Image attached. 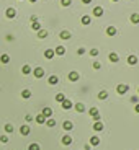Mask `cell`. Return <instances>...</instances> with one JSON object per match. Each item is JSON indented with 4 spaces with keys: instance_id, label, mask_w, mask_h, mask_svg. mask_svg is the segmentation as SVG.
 Listing matches in <instances>:
<instances>
[{
    "instance_id": "cell-36",
    "label": "cell",
    "mask_w": 139,
    "mask_h": 150,
    "mask_svg": "<svg viewBox=\"0 0 139 150\" xmlns=\"http://www.w3.org/2000/svg\"><path fill=\"white\" fill-rule=\"evenodd\" d=\"M61 3H62V5H64V7H69L70 3H72V0H62Z\"/></svg>"
},
{
    "instance_id": "cell-33",
    "label": "cell",
    "mask_w": 139,
    "mask_h": 150,
    "mask_svg": "<svg viewBox=\"0 0 139 150\" xmlns=\"http://www.w3.org/2000/svg\"><path fill=\"white\" fill-rule=\"evenodd\" d=\"M31 28H33V29H36V31H39V29H41V25H39V23H36V21H34V23H33V26H31Z\"/></svg>"
},
{
    "instance_id": "cell-30",
    "label": "cell",
    "mask_w": 139,
    "mask_h": 150,
    "mask_svg": "<svg viewBox=\"0 0 139 150\" xmlns=\"http://www.w3.org/2000/svg\"><path fill=\"white\" fill-rule=\"evenodd\" d=\"M64 100H66V96L62 95V93H57V95H56V101H59V103H62Z\"/></svg>"
},
{
    "instance_id": "cell-4",
    "label": "cell",
    "mask_w": 139,
    "mask_h": 150,
    "mask_svg": "<svg viewBox=\"0 0 139 150\" xmlns=\"http://www.w3.org/2000/svg\"><path fill=\"white\" fill-rule=\"evenodd\" d=\"M79 77H80V75H79L77 72H70V73H69V80H70V82H77Z\"/></svg>"
},
{
    "instance_id": "cell-20",
    "label": "cell",
    "mask_w": 139,
    "mask_h": 150,
    "mask_svg": "<svg viewBox=\"0 0 139 150\" xmlns=\"http://www.w3.org/2000/svg\"><path fill=\"white\" fill-rule=\"evenodd\" d=\"M100 144V139L97 137V135H92V139H90V145H98Z\"/></svg>"
},
{
    "instance_id": "cell-24",
    "label": "cell",
    "mask_w": 139,
    "mask_h": 150,
    "mask_svg": "<svg viewBox=\"0 0 139 150\" xmlns=\"http://www.w3.org/2000/svg\"><path fill=\"white\" fill-rule=\"evenodd\" d=\"M75 109H77L79 113H84L85 111V106H84L82 103H77V104H75Z\"/></svg>"
},
{
    "instance_id": "cell-32",
    "label": "cell",
    "mask_w": 139,
    "mask_h": 150,
    "mask_svg": "<svg viewBox=\"0 0 139 150\" xmlns=\"http://www.w3.org/2000/svg\"><path fill=\"white\" fill-rule=\"evenodd\" d=\"M82 23L84 25H88V23H90V16H87V15L82 16Z\"/></svg>"
},
{
    "instance_id": "cell-38",
    "label": "cell",
    "mask_w": 139,
    "mask_h": 150,
    "mask_svg": "<svg viewBox=\"0 0 139 150\" xmlns=\"http://www.w3.org/2000/svg\"><path fill=\"white\" fill-rule=\"evenodd\" d=\"M100 67H101V64H100V62H95V64H93V69H97V70H98Z\"/></svg>"
},
{
    "instance_id": "cell-1",
    "label": "cell",
    "mask_w": 139,
    "mask_h": 150,
    "mask_svg": "<svg viewBox=\"0 0 139 150\" xmlns=\"http://www.w3.org/2000/svg\"><path fill=\"white\" fill-rule=\"evenodd\" d=\"M88 114H90V116L95 119V121H98V119H100V114H98V109H97V108H90V109H88Z\"/></svg>"
},
{
    "instance_id": "cell-35",
    "label": "cell",
    "mask_w": 139,
    "mask_h": 150,
    "mask_svg": "<svg viewBox=\"0 0 139 150\" xmlns=\"http://www.w3.org/2000/svg\"><path fill=\"white\" fill-rule=\"evenodd\" d=\"M0 142H2V144H7V142H8V135H2V137H0Z\"/></svg>"
},
{
    "instance_id": "cell-26",
    "label": "cell",
    "mask_w": 139,
    "mask_h": 150,
    "mask_svg": "<svg viewBox=\"0 0 139 150\" xmlns=\"http://www.w3.org/2000/svg\"><path fill=\"white\" fill-rule=\"evenodd\" d=\"M98 98L100 100H106L108 98V91H100V93H98Z\"/></svg>"
},
{
    "instance_id": "cell-6",
    "label": "cell",
    "mask_w": 139,
    "mask_h": 150,
    "mask_svg": "<svg viewBox=\"0 0 139 150\" xmlns=\"http://www.w3.org/2000/svg\"><path fill=\"white\" fill-rule=\"evenodd\" d=\"M30 131H31V129H30V126H21V127H20L21 135H28V134H30Z\"/></svg>"
},
{
    "instance_id": "cell-25",
    "label": "cell",
    "mask_w": 139,
    "mask_h": 150,
    "mask_svg": "<svg viewBox=\"0 0 139 150\" xmlns=\"http://www.w3.org/2000/svg\"><path fill=\"white\" fill-rule=\"evenodd\" d=\"M93 129H95V131H101L103 129V124H101L100 121H97L95 124H93Z\"/></svg>"
},
{
    "instance_id": "cell-18",
    "label": "cell",
    "mask_w": 139,
    "mask_h": 150,
    "mask_svg": "<svg viewBox=\"0 0 139 150\" xmlns=\"http://www.w3.org/2000/svg\"><path fill=\"white\" fill-rule=\"evenodd\" d=\"M36 122L38 124H44V122H46V117H44L43 114H38L36 116Z\"/></svg>"
},
{
    "instance_id": "cell-12",
    "label": "cell",
    "mask_w": 139,
    "mask_h": 150,
    "mask_svg": "<svg viewBox=\"0 0 139 150\" xmlns=\"http://www.w3.org/2000/svg\"><path fill=\"white\" fill-rule=\"evenodd\" d=\"M62 127H64V131H70L74 127V124L70 121H64V124H62Z\"/></svg>"
},
{
    "instance_id": "cell-41",
    "label": "cell",
    "mask_w": 139,
    "mask_h": 150,
    "mask_svg": "<svg viewBox=\"0 0 139 150\" xmlns=\"http://www.w3.org/2000/svg\"><path fill=\"white\" fill-rule=\"evenodd\" d=\"M30 2H36V0H30Z\"/></svg>"
},
{
    "instance_id": "cell-28",
    "label": "cell",
    "mask_w": 139,
    "mask_h": 150,
    "mask_svg": "<svg viewBox=\"0 0 139 150\" xmlns=\"http://www.w3.org/2000/svg\"><path fill=\"white\" fill-rule=\"evenodd\" d=\"M21 96H23L25 100L30 98V96H31V91H30V90H23V91H21Z\"/></svg>"
},
{
    "instance_id": "cell-13",
    "label": "cell",
    "mask_w": 139,
    "mask_h": 150,
    "mask_svg": "<svg viewBox=\"0 0 139 150\" xmlns=\"http://www.w3.org/2000/svg\"><path fill=\"white\" fill-rule=\"evenodd\" d=\"M106 34L115 36V34H116V28H115V26H108V28H106Z\"/></svg>"
},
{
    "instance_id": "cell-15",
    "label": "cell",
    "mask_w": 139,
    "mask_h": 150,
    "mask_svg": "<svg viewBox=\"0 0 139 150\" xmlns=\"http://www.w3.org/2000/svg\"><path fill=\"white\" fill-rule=\"evenodd\" d=\"M128 64H131V65L137 64V57L136 56H128Z\"/></svg>"
},
{
    "instance_id": "cell-42",
    "label": "cell",
    "mask_w": 139,
    "mask_h": 150,
    "mask_svg": "<svg viewBox=\"0 0 139 150\" xmlns=\"http://www.w3.org/2000/svg\"><path fill=\"white\" fill-rule=\"evenodd\" d=\"M115 2H118V0H115Z\"/></svg>"
},
{
    "instance_id": "cell-40",
    "label": "cell",
    "mask_w": 139,
    "mask_h": 150,
    "mask_svg": "<svg viewBox=\"0 0 139 150\" xmlns=\"http://www.w3.org/2000/svg\"><path fill=\"white\" fill-rule=\"evenodd\" d=\"M82 2H84V3H90L92 0H82Z\"/></svg>"
},
{
    "instance_id": "cell-2",
    "label": "cell",
    "mask_w": 139,
    "mask_h": 150,
    "mask_svg": "<svg viewBox=\"0 0 139 150\" xmlns=\"http://www.w3.org/2000/svg\"><path fill=\"white\" fill-rule=\"evenodd\" d=\"M128 90H129V87H128V85H118V87H116V91H118L119 95H124Z\"/></svg>"
},
{
    "instance_id": "cell-5",
    "label": "cell",
    "mask_w": 139,
    "mask_h": 150,
    "mask_svg": "<svg viewBox=\"0 0 139 150\" xmlns=\"http://www.w3.org/2000/svg\"><path fill=\"white\" fill-rule=\"evenodd\" d=\"M41 114H43L44 117H51V116H52V109H51V108H44Z\"/></svg>"
},
{
    "instance_id": "cell-31",
    "label": "cell",
    "mask_w": 139,
    "mask_h": 150,
    "mask_svg": "<svg viewBox=\"0 0 139 150\" xmlns=\"http://www.w3.org/2000/svg\"><path fill=\"white\" fill-rule=\"evenodd\" d=\"M28 150H41V147H39L38 144H31L30 147H28Z\"/></svg>"
},
{
    "instance_id": "cell-9",
    "label": "cell",
    "mask_w": 139,
    "mask_h": 150,
    "mask_svg": "<svg viewBox=\"0 0 139 150\" xmlns=\"http://www.w3.org/2000/svg\"><path fill=\"white\" fill-rule=\"evenodd\" d=\"M44 57H46V59H52V57H54V51L52 49H46L44 51Z\"/></svg>"
},
{
    "instance_id": "cell-39",
    "label": "cell",
    "mask_w": 139,
    "mask_h": 150,
    "mask_svg": "<svg viewBox=\"0 0 139 150\" xmlns=\"http://www.w3.org/2000/svg\"><path fill=\"white\" fill-rule=\"evenodd\" d=\"M134 109H136V113H139V103L136 104V106H134Z\"/></svg>"
},
{
    "instance_id": "cell-3",
    "label": "cell",
    "mask_w": 139,
    "mask_h": 150,
    "mask_svg": "<svg viewBox=\"0 0 139 150\" xmlns=\"http://www.w3.org/2000/svg\"><path fill=\"white\" fill-rule=\"evenodd\" d=\"M43 75H44V69L43 67H36V69H34V77H36V78H41Z\"/></svg>"
},
{
    "instance_id": "cell-27",
    "label": "cell",
    "mask_w": 139,
    "mask_h": 150,
    "mask_svg": "<svg viewBox=\"0 0 139 150\" xmlns=\"http://www.w3.org/2000/svg\"><path fill=\"white\" fill-rule=\"evenodd\" d=\"M21 72H23L25 75H28V73L31 72V67H30V65H23V69H21Z\"/></svg>"
},
{
    "instance_id": "cell-10",
    "label": "cell",
    "mask_w": 139,
    "mask_h": 150,
    "mask_svg": "<svg viewBox=\"0 0 139 150\" xmlns=\"http://www.w3.org/2000/svg\"><path fill=\"white\" fill-rule=\"evenodd\" d=\"M62 144L64 145H70L72 144V137H70V135H64V137H62Z\"/></svg>"
},
{
    "instance_id": "cell-21",
    "label": "cell",
    "mask_w": 139,
    "mask_h": 150,
    "mask_svg": "<svg viewBox=\"0 0 139 150\" xmlns=\"http://www.w3.org/2000/svg\"><path fill=\"white\" fill-rule=\"evenodd\" d=\"M69 38H70V33L69 31H66V29H64V31H61V39H66V41H67Z\"/></svg>"
},
{
    "instance_id": "cell-29",
    "label": "cell",
    "mask_w": 139,
    "mask_h": 150,
    "mask_svg": "<svg viewBox=\"0 0 139 150\" xmlns=\"http://www.w3.org/2000/svg\"><path fill=\"white\" fill-rule=\"evenodd\" d=\"M131 21H133V23H139V15H137V13H133V15H131Z\"/></svg>"
},
{
    "instance_id": "cell-23",
    "label": "cell",
    "mask_w": 139,
    "mask_h": 150,
    "mask_svg": "<svg viewBox=\"0 0 139 150\" xmlns=\"http://www.w3.org/2000/svg\"><path fill=\"white\" fill-rule=\"evenodd\" d=\"M48 36V31H46V29H39V31H38V38L39 39H41V38H46Z\"/></svg>"
},
{
    "instance_id": "cell-8",
    "label": "cell",
    "mask_w": 139,
    "mask_h": 150,
    "mask_svg": "<svg viewBox=\"0 0 139 150\" xmlns=\"http://www.w3.org/2000/svg\"><path fill=\"white\" fill-rule=\"evenodd\" d=\"M62 108H64V109H70V108H72V101H70V100H64V101H62Z\"/></svg>"
},
{
    "instance_id": "cell-17",
    "label": "cell",
    "mask_w": 139,
    "mask_h": 150,
    "mask_svg": "<svg viewBox=\"0 0 139 150\" xmlns=\"http://www.w3.org/2000/svg\"><path fill=\"white\" fill-rule=\"evenodd\" d=\"M8 60H10V56H8V54H2V56H0V62L8 64Z\"/></svg>"
},
{
    "instance_id": "cell-11",
    "label": "cell",
    "mask_w": 139,
    "mask_h": 150,
    "mask_svg": "<svg viewBox=\"0 0 139 150\" xmlns=\"http://www.w3.org/2000/svg\"><path fill=\"white\" fill-rule=\"evenodd\" d=\"M93 15H95V16H101L103 15V8L101 7H95V8H93Z\"/></svg>"
},
{
    "instance_id": "cell-37",
    "label": "cell",
    "mask_w": 139,
    "mask_h": 150,
    "mask_svg": "<svg viewBox=\"0 0 139 150\" xmlns=\"http://www.w3.org/2000/svg\"><path fill=\"white\" fill-rule=\"evenodd\" d=\"M90 56H92V57H93V56H98V51H97V49H92V51H90Z\"/></svg>"
},
{
    "instance_id": "cell-34",
    "label": "cell",
    "mask_w": 139,
    "mask_h": 150,
    "mask_svg": "<svg viewBox=\"0 0 139 150\" xmlns=\"http://www.w3.org/2000/svg\"><path fill=\"white\" fill-rule=\"evenodd\" d=\"M5 131L8 132V134H10V132H13V126H12V124H7V126H5Z\"/></svg>"
},
{
    "instance_id": "cell-14",
    "label": "cell",
    "mask_w": 139,
    "mask_h": 150,
    "mask_svg": "<svg viewBox=\"0 0 139 150\" xmlns=\"http://www.w3.org/2000/svg\"><path fill=\"white\" fill-rule=\"evenodd\" d=\"M54 54H57V56H64V54H66V49H64L62 46H59V47H56Z\"/></svg>"
},
{
    "instance_id": "cell-7",
    "label": "cell",
    "mask_w": 139,
    "mask_h": 150,
    "mask_svg": "<svg viewBox=\"0 0 139 150\" xmlns=\"http://www.w3.org/2000/svg\"><path fill=\"white\" fill-rule=\"evenodd\" d=\"M7 16H8V18H15V16H16L15 8H7Z\"/></svg>"
},
{
    "instance_id": "cell-22",
    "label": "cell",
    "mask_w": 139,
    "mask_h": 150,
    "mask_svg": "<svg viewBox=\"0 0 139 150\" xmlns=\"http://www.w3.org/2000/svg\"><path fill=\"white\" fill-rule=\"evenodd\" d=\"M46 124H48V127H54L56 126V121L52 117H49V119H46Z\"/></svg>"
},
{
    "instance_id": "cell-16",
    "label": "cell",
    "mask_w": 139,
    "mask_h": 150,
    "mask_svg": "<svg viewBox=\"0 0 139 150\" xmlns=\"http://www.w3.org/2000/svg\"><path fill=\"white\" fill-rule=\"evenodd\" d=\"M110 60H111V62H118V60H119V56L116 54V52H111V54H110Z\"/></svg>"
},
{
    "instance_id": "cell-19",
    "label": "cell",
    "mask_w": 139,
    "mask_h": 150,
    "mask_svg": "<svg viewBox=\"0 0 139 150\" xmlns=\"http://www.w3.org/2000/svg\"><path fill=\"white\" fill-rule=\"evenodd\" d=\"M49 83H51V85H56V83H59V78H57L56 75H51V77H49Z\"/></svg>"
}]
</instances>
